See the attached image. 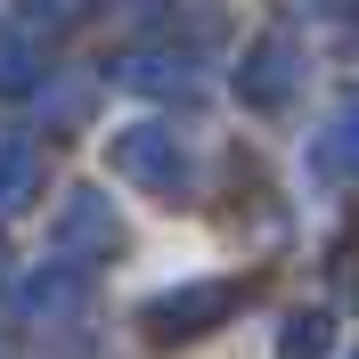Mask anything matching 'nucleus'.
Masks as SVG:
<instances>
[]
</instances>
